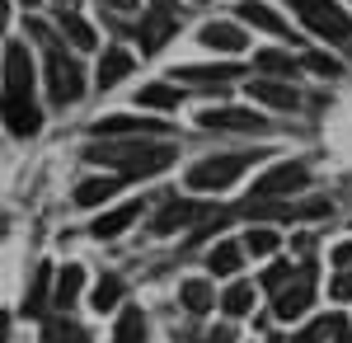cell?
I'll return each mask as SVG.
<instances>
[{
	"mask_svg": "<svg viewBox=\"0 0 352 343\" xmlns=\"http://www.w3.org/2000/svg\"><path fill=\"white\" fill-rule=\"evenodd\" d=\"M85 160L109 165L113 174H122V179H146V174L169 169L179 160V151L169 141H104V146H89Z\"/></svg>",
	"mask_w": 352,
	"mask_h": 343,
	"instance_id": "obj_1",
	"label": "cell"
},
{
	"mask_svg": "<svg viewBox=\"0 0 352 343\" xmlns=\"http://www.w3.org/2000/svg\"><path fill=\"white\" fill-rule=\"evenodd\" d=\"M33 33L47 43V94H52V104H61V108L76 104V99L85 94V71H80V61L61 52V48L52 43V33H47L43 24H33Z\"/></svg>",
	"mask_w": 352,
	"mask_h": 343,
	"instance_id": "obj_2",
	"label": "cell"
},
{
	"mask_svg": "<svg viewBox=\"0 0 352 343\" xmlns=\"http://www.w3.org/2000/svg\"><path fill=\"white\" fill-rule=\"evenodd\" d=\"M287 5L300 14V24L310 28V33H320V38H329V43H348L352 38L348 10H338L333 0H287Z\"/></svg>",
	"mask_w": 352,
	"mask_h": 343,
	"instance_id": "obj_3",
	"label": "cell"
},
{
	"mask_svg": "<svg viewBox=\"0 0 352 343\" xmlns=\"http://www.w3.org/2000/svg\"><path fill=\"white\" fill-rule=\"evenodd\" d=\"M254 160H263V156L235 151V156H212V160H202V165H192V169H188V188H202V193L230 188V184H235V179L244 174V169L254 165Z\"/></svg>",
	"mask_w": 352,
	"mask_h": 343,
	"instance_id": "obj_4",
	"label": "cell"
},
{
	"mask_svg": "<svg viewBox=\"0 0 352 343\" xmlns=\"http://www.w3.org/2000/svg\"><path fill=\"white\" fill-rule=\"evenodd\" d=\"M305 184H310V169L287 160V165H272L263 179H254V193H249V198H254V202H272V198H292V193H300Z\"/></svg>",
	"mask_w": 352,
	"mask_h": 343,
	"instance_id": "obj_5",
	"label": "cell"
},
{
	"mask_svg": "<svg viewBox=\"0 0 352 343\" xmlns=\"http://www.w3.org/2000/svg\"><path fill=\"white\" fill-rule=\"evenodd\" d=\"M0 118L14 136H33L43 127V113L33 104V94H0Z\"/></svg>",
	"mask_w": 352,
	"mask_h": 343,
	"instance_id": "obj_6",
	"label": "cell"
},
{
	"mask_svg": "<svg viewBox=\"0 0 352 343\" xmlns=\"http://www.w3.org/2000/svg\"><path fill=\"white\" fill-rule=\"evenodd\" d=\"M197 123L212 127V132H263L268 127L263 113H254V108H207Z\"/></svg>",
	"mask_w": 352,
	"mask_h": 343,
	"instance_id": "obj_7",
	"label": "cell"
},
{
	"mask_svg": "<svg viewBox=\"0 0 352 343\" xmlns=\"http://www.w3.org/2000/svg\"><path fill=\"white\" fill-rule=\"evenodd\" d=\"M5 94H33V56L24 43L5 48Z\"/></svg>",
	"mask_w": 352,
	"mask_h": 343,
	"instance_id": "obj_8",
	"label": "cell"
},
{
	"mask_svg": "<svg viewBox=\"0 0 352 343\" xmlns=\"http://www.w3.org/2000/svg\"><path fill=\"white\" fill-rule=\"evenodd\" d=\"M310 301H315V282H310V273H296V282H287V287L277 291V320H300L310 311Z\"/></svg>",
	"mask_w": 352,
	"mask_h": 343,
	"instance_id": "obj_9",
	"label": "cell"
},
{
	"mask_svg": "<svg viewBox=\"0 0 352 343\" xmlns=\"http://www.w3.org/2000/svg\"><path fill=\"white\" fill-rule=\"evenodd\" d=\"M329 202H249V216H277V221H310V216H324Z\"/></svg>",
	"mask_w": 352,
	"mask_h": 343,
	"instance_id": "obj_10",
	"label": "cell"
},
{
	"mask_svg": "<svg viewBox=\"0 0 352 343\" xmlns=\"http://www.w3.org/2000/svg\"><path fill=\"white\" fill-rule=\"evenodd\" d=\"M94 132L99 136H164V123H151V118H127V113H113V118H99L94 123Z\"/></svg>",
	"mask_w": 352,
	"mask_h": 343,
	"instance_id": "obj_11",
	"label": "cell"
},
{
	"mask_svg": "<svg viewBox=\"0 0 352 343\" xmlns=\"http://www.w3.org/2000/svg\"><path fill=\"white\" fill-rule=\"evenodd\" d=\"M240 19L254 28H263V33H272V38H292V24L277 14V10H268L263 0H240Z\"/></svg>",
	"mask_w": 352,
	"mask_h": 343,
	"instance_id": "obj_12",
	"label": "cell"
},
{
	"mask_svg": "<svg viewBox=\"0 0 352 343\" xmlns=\"http://www.w3.org/2000/svg\"><path fill=\"white\" fill-rule=\"evenodd\" d=\"M197 216H202V207H197V202H188V198H169V202H164V211L151 221V231H155V236H169V231L188 226V221H197Z\"/></svg>",
	"mask_w": 352,
	"mask_h": 343,
	"instance_id": "obj_13",
	"label": "cell"
},
{
	"mask_svg": "<svg viewBox=\"0 0 352 343\" xmlns=\"http://www.w3.org/2000/svg\"><path fill=\"white\" fill-rule=\"evenodd\" d=\"M249 99H258V104H268V108H296L300 104V94L292 85H282V80H254Z\"/></svg>",
	"mask_w": 352,
	"mask_h": 343,
	"instance_id": "obj_14",
	"label": "cell"
},
{
	"mask_svg": "<svg viewBox=\"0 0 352 343\" xmlns=\"http://www.w3.org/2000/svg\"><path fill=\"white\" fill-rule=\"evenodd\" d=\"M240 76L235 61H217V66H179L174 80H188V85H226V80Z\"/></svg>",
	"mask_w": 352,
	"mask_h": 343,
	"instance_id": "obj_15",
	"label": "cell"
},
{
	"mask_svg": "<svg viewBox=\"0 0 352 343\" xmlns=\"http://www.w3.org/2000/svg\"><path fill=\"white\" fill-rule=\"evenodd\" d=\"M122 188V174H104V179H85L76 184V207H99V202H109L113 193Z\"/></svg>",
	"mask_w": 352,
	"mask_h": 343,
	"instance_id": "obj_16",
	"label": "cell"
},
{
	"mask_svg": "<svg viewBox=\"0 0 352 343\" xmlns=\"http://www.w3.org/2000/svg\"><path fill=\"white\" fill-rule=\"evenodd\" d=\"M202 43L217 48V52H244V48H249V38H244L240 24H207L202 28Z\"/></svg>",
	"mask_w": 352,
	"mask_h": 343,
	"instance_id": "obj_17",
	"label": "cell"
},
{
	"mask_svg": "<svg viewBox=\"0 0 352 343\" xmlns=\"http://www.w3.org/2000/svg\"><path fill=\"white\" fill-rule=\"evenodd\" d=\"M136 216H141V202H127V207H113V211H104V216L94 221V231H89V236H99V240H109V236H122V231L132 226Z\"/></svg>",
	"mask_w": 352,
	"mask_h": 343,
	"instance_id": "obj_18",
	"label": "cell"
},
{
	"mask_svg": "<svg viewBox=\"0 0 352 343\" xmlns=\"http://www.w3.org/2000/svg\"><path fill=\"white\" fill-rule=\"evenodd\" d=\"M132 52H127V48H109V52H104V61H99V85H104V90H109V85H118V80L122 76H132Z\"/></svg>",
	"mask_w": 352,
	"mask_h": 343,
	"instance_id": "obj_19",
	"label": "cell"
},
{
	"mask_svg": "<svg viewBox=\"0 0 352 343\" xmlns=\"http://www.w3.org/2000/svg\"><path fill=\"white\" fill-rule=\"evenodd\" d=\"M174 33V19L164 14V10H155L151 19H141V28H136V38H141V52H155L164 38Z\"/></svg>",
	"mask_w": 352,
	"mask_h": 343,
	"instance_id": "obj_20",
	"label": "cell"
},
{
	"mask_svg": "<svg viewBox=\"0 0 352 343\" xmlns=\"http://www.w3.org/2000/svg\"><path fill=\"white\" fill-rule=\"evenodd\" d=\"M47 282H52V268L43 264L24 291V315H47Z\"/></svg>",
	"mask_w": 352,
	"mask_h": 343,
	"instance_id": "obj_21",
	"label": "cell"
},
{
	"mask_svg": "<svg viewBox=\"0 0 352 343\" xmlns=\"http://www.w3.org/2000/svg\"><path fill=\"white\" fill-rule=\"evenodd\" d=\"M80 287H85V268L80 264H66L61 273H56V311H66V306L80 296Z\"/></svg>",
	"mask_w": 352,
	"mask_h": 343,
	"instance_id": "obj_22",
	"label": "cell"
},
{
	"mask_svg": "<svg viewBox=\"0 0 352 343\" xmlns=\"http://www.w3.org/2000/svg\"><path fill=\"white\" fill-rule=\"evenodd\" d=\"M179 296H184V306H188L192 315H207V311L217 306V296H212V287H207L202 278H192V282H184V287H179Z\"/></svg>",
	"mask_w": 352,
	"mask_h": 343,
	"instance_id": "obj_23",
	"label": "cell"
},
{
	"mask_svg": "<svg viewBox=\"0 0 352 343\" xmlns=\"http://www.w3.org/2000/svg\"><path fill=\"white\" fill-rule=\"evenodd\" d=\"M249 306H254V287L249 282H230L226 296H221V311L230 320H240V315H249Z\"/></svg>",
	"mask_w": 352,
	"mask_h": 343,
	"instance_id": "obj_24",
	"label": "cell"
},
{
	"mask_svg": "<svg viewBox=\"0 0 352 343\" xmlns=\"http://www.w3.org/2000/svg\"><path fill=\"white\" fill-rule=\"evenodd\" d=\"M61 33H66V38L76 43V48H85V52H89V48L99 43V38H94V28L85 24V19L76 14V10H61Z\"/></svg>",
	"mask_w": 352,
	"mask_h": 343,
	"instance_id": "obj_25",
	"label": "cell"
},
{
	"mask_svg": "<svg viewBox=\"0 0 352 343\" xmlns=\"http://www.w3.org/2000/svg\"><path fill=\"white\" fill-rule=\"evenodd\" d=\"M113 343H146V315L141 311H122L118 329H113Z\"/></svg>",
	"mask_w": 352,
	"mask_h": 343,
	"instance_id": "obj_26",
	"label": "cell"
},
{
	"mask_svg": "<svg viewBox=\"0 0 352 343\" xmlns=\"http://www.w3.org/2000/svg\"><path fill=\"white\" fill-rule=\"evenodd\" d=\"M136 104L141 108H179V90L174 85H141Z\"/></svg>",
	"mask_w": 352,
	"mask_h": 343,
	"instance_id": "obj_27",
	"label": "cell"
},
{
	"mask_svg": "<svg viewBox=\"0 0 352 343\" xmlns=\"http://www.w3.org/2000/svg\"><path fill=\"white\" fill-rule=\"evenodd\" d=\"M277 245H282V236H277V231H268V226H254V231L244 236V249H249L254 259H268Z\"/></svg>",
	"mask_w": 352,
	"mask_h": 343,
	"instance_id": "obj_28",
	"label": "cell"
},
{
	"mask_svg": "<svg viewBox=\"0 0 352 343\" xmlns=\"http://www.w3.org/2000/svg\"><path fill=\"white\" fill-rule=\"evenodd\" d=\"M240 259H244V249H240V245H230V240H221L217 249L207 254L212 273H235V268H240Z\"/></svg>",
	"mask_w": 352,
	"mask_h": 343,
	"instance_id": "obj_29",
	"label": "cell"
},
{
	"mask_svg": "<svg viewBox=\"0 0 352 343\" xmlns=\"http://www.w3.org/2000/svg\"><path fill=\"white\" fill-rule=\"evenodd\" d=\"M254 66H258L263 76H296V61H292L287 52H258Z\"/></svg>",
	"mask_w": 352,
	"mask_h": 343,
	"instance_id": "obj_30",
	"label": "cell"
},
{
	"mask_svg": "<svg viewBox=\"0 0 352 343\" xmlns=\"http://www.w3.org/2000/svg\"><path fill=\"white\" fill-rule=\"evenodd\" d=\"M47 343H89V334L80 324H71V320H52L47 324Z\"/></svg>",
	"mask_w": 352,
	"mask_h": 343,
	"instance_id": "obj_31",
	"label": "cell"
},
{
	"mask_svg": "<svg viewBox=\"0 0 352 343\" xmlns=\"http://www.w3.org/2000/svg\"><path fill=\"white\" fill-rule=\"evenodd\" d=\"M122 301V282L118 278H99V287H94V311H113Z\"/></svg>",
	"mask_w": 352,
	"mask_h": 343,
	"instance_id": "obj_32",
	"label": "cell"
},
{
	"mask_svg": "<svg viewBox=\"0 0 352 343\" xmlns=\"http://www.w3.org/2000/svg\"><path fill=\"white\" fill-rule=\"evenodd\" d=\"M329 334H333V315L329 320H315V324H305L292 343H329Z\"/></svg>",
	"mask_w": 352,
	"mask_h": 343,
	"instance_id": "obj_33",
	"label": "cell"
},
{
	"mask_svg": "<svg viewBox=\"0 0 352 343\" xmlns=\"http://www.w3.org/2000/svg\"><path fill=\"white\" fill-rule=\"evenodd\" d=\"M305 66H310L315 76H343V66H338L333 56H324V52H310V56H305Z\"/></svg>",
	"mask_w": 352,
	"mask_h": 343,
	"instance_id": "obj_34",
	"label": "cell"
},
{
	"mask_svg": "<svg viewBox=\"0 0 352 343\" xmlns=\"http://www.w3.org/2000/svg\"><path fill=\"white\" fill-rule=\"evenodd\" d=\"M292 282V264H272L268 273H263V287H272V291H282Z\"/></svg>",
	"mask_w": 352,
	"mask_h": 343,
	"instance_id": "obj_35",
	"label": "cell"
},
{
	"mask_svg": "<svg viewBox=\"0 0 352 343\" xmlns=\"http://www.w3.org/2000/svg\"><path fill=\"white\" fill-rule=\"evenodd\" d=\"M329 296H333V301H352V268H343V273L329 282Z\"/></svg>",
	"mask_w": 352,
	"mask_h": 343,
	"instance_id": "obj_36",
	"label": "cell"
},
{
	"mask_svg": "<svg viewBox=\"0 0 352 343\" xmlns=\"http://www.w3.org/2000/svg\"><path fill=\"white\" fill-rule=\"evenodd\" d=\"M333 264H338V268H352V240H348V245H338V249H333Z\"/></svg>",
	"mask_w": 352,
	"mask_h": 343,
	"instance_id": "obj_37",
	"label": "cell"
},
{
	"mask_svg": "<svg viewBox=\"0 0 352 343\" xmlns=\"http://www.w3.org/2000/svg\"><path fill=\"white\" fill-rule=\"evenodd\" d=\"M202 343H235V334H230V329H212Z\"/></svg>",
	"mask_w": 352,
	"mask_h": 343,
	"instance_id": "obj_38",
	"label": "cell"
},
{
	"mask_svg": "<svg viewBox=\"0 0 352 343\" xmlns=\"http://www.w3.org/2000/svg\"><path fill=\"white\" fill-rule=\"evenodd\" d=\"M104 5H109V10H122V14H127V10H136V0H104Z\"/></svg>",
	"mask_w": 352,
	"mask_h": 343,
	"instance_id": "obj_39",
	"label": "cell"
},
{
	"mask_svg": "<svg viewBox=\"0 0 352 343\" xmlns=\"http://www.w3.org/2000/svg\"><path fill=\"white\" fill-rule=\"evenodd\" d=\"M333 343H352L348 329H343V320H333Z\"/></svg>",
	"mask_w": 352,
	"mask_h": 343,
	"instance_id": "obj_40",
	"label": "cell"
},
{
	"mask_svg": "<svg viewBox=\"0 0 352 343\" xmlns=\"http://www.w3.org/2000/svg\"><path fill=\"white\" fill-rule=\"evenodd\" d=\"M10 339V315H5V311H0V343Z\"/></svg>",
	"mask_w": 352,
	"mask_h": 343,
	"instance_id": "obj_41",
	"label": "cell"
},
{
	"mask_svg": "<svg viewBox=\"0 0 352 343\" xmlns=\"http://www.w3.org/2000/svg\"><path fill=\"white\" fill-rule=\"evenodd\" d=\"M151 5H155V10H164V14L174 10V0H151Z\"/></svg>",
	"mask_w": 352,
	"mask_h": 343,
	"instance_id": "obj_42",
	"label": "cell"
},
{
	"mask_svg": "<svg viewBox=\"0 0 352 343\" xmlns=\"http://www.w3.org/2000/svg\"><path fill=\"white\" fill-rule=\"evenodd\" d=\"M71 5H76V0H61V10H71Z\"/></svg>",
	"mask_w": 352,
	"mask_h": 343,
	"instance_id": "obj_43",
	"label": "cell"
},
{
	"mask_svg": "<svg viewBox=\"0 0 352 343\" xmlns=\"http://www.w3.org/2000/svg\"><path fill=\"white\" fill-rule=\"evenodd\" d=\"M0 24H5V0H0Z\"/></svg>",
	"mask_w": 352,
	"mask_h": 343,
	"instance_id": "obj_44",
	"label": "cell"
},
{
	"mask_svg": "<svg viewBox=\"0 0 352 343\" xmlns=\"http://www.w3.org/2000/svg\"><path fill=\"white\" fill-rule=\"evenodd\" d=\"M268 343H287V339H268Z\"/></svg>",
	"mask_w": 352,
	"mask_h": 343,
	"instance_id": "obj_45",
	"label": "cell"
},
{
	"mask_svg": "<svg viewBox=\"0 0 352 343\" xmlns=\"http://www.w3.org/2000/svg\"><path fill=\"white\" fill-rule=\"evenodd\" d=\"M24 5H38V0H24Z\"/></svg>",
	"mask_w": 352,
	"mask_h": 343,
	"instance_id": "obj_46",
	"label": "cell"
}]
</instances>
